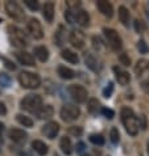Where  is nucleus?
I'll return each mask as SVG.
<instances>
[{
	"label": "nucleus",
	"mask_w": 149,
	"mask_h": 156,
	"mask_svg": "<svg viewBox=\"0 0 149 156\" xmlns=\"http://www.w3.org/2000/svg\"><path fill=\"white\" fill-rule=\"evenodd\" d=\"M141 88H143V90H144V92H145L147 94H149V77L141 81Z\"/></svg>",
	"instance_id": "a19ab883"
},
{
	"label": "nucleus",
	"mask_w": 149,
	"mask_h": 156,
	"mask_svg": "<svg viewBox=\"0 0 149 156\" xmlns=\"http://www.w3.org/2000/svg\"><path fill=\"white\" fill-rule=\"evenodd\" d=\"M42 16L48 23H52L54 19V4L53 3H45L42 8Z\"/></svg>",
	"instance_id": "6ab92c4d"
},
{
	"label": "nucleus",
	"mask_w": 149,
	"mask_h": 156,
	"mask_svg": "<svg viewBox=\"0 0 149 156\" xmlns=\"http://www.w3.org/2000/svg\"><path fill=\"white\" fill-rule=\"evenodd\" d=\"M58 131H59V125L57 122H48L42 127V134L49 139H54Z\"/></svg>",
	"instance_id": "ddd939ff"
},
{
	"label": "nucleus",
	"mask_w": 149,
	"mask_h": 156,
	"mask_svg": "<svg viewBox=\"0 0 149 156\" xmlns=\"http://www.w3.org/2000/svg\"><path fill=\"white\" fill-rule=\"evenodd\" d=\"M59 148L62 150V152L65 155H70V154L73 152V144H71V140H70V138H67V136L61 138V140H59Z\"/></svg>",
	"instance_id": "4be33fe9"
},
{
	"label": "nucleus",
	"mask_w": 149,
	"mask_h": 156,
	"mask_svg": "<svg viewBox=\"0 0 149 156\" xmlns=\"http://www.w3.org/2000/svg\"><path fill=\"white\" fill-rule=\"evenodd\" d=\"M85 63H86L87 68H90V70L94 71V72H98L100 70V66H99L98 59H96L95 55L91 54V53H86L85 54Z\"/></svg>",
	"instance_id": "2eb2a0df"
},
{
	"label": "nucleus",
	"mask_w": 149,
	"mask_h": 156,
	"mask_svg": "<svg viewBox=\"0 0 149 156\" xmlns=\"http://www.w3.org/2000/svg\"><path fill=\"white\" fill-rule=\"evenodd\" d=\"M103 33H104V37H106L108 45L111 46V49L115 50V51H119L123 46V41H121V38H120L119 34H117L116 30H113L111 28H104Z\"/></svg>",
	"instance_id": "0eeeda50"
},
{
	"label": "nucleus",
	"mask_w": 149,
	"mask_h": 156,
	"mask_svg": "<svg viewBox=\"0 0 149 156\" xmlns=\"http://www.w3.org/2000/svg\"><path fill=\"white\" fill-rule=\"evenodd\" d=\"M27 29L29 34L32 36L34 40H41V38L44 37V32H42V27L40 24V21H38L37 19H29L28 24H27Z\"/></svg>",
	"instance_id": "1a4fd4ad"
},
{
	"label": "nucleus",
	"mask_w": 149,
	"mask_h": 156,
	"mask_svg": "<svg viewBox=\"0 0 149 156\" xmlns=\"http://www.w3.org/2000/svg\"><path fill=\"white\" fill-rule=\"evenodd\" d=\"M17 156H32V155H30L29 152H27V151H21V152L17 155Z\"/></svg>",
	"instance_id": "49530a36"
},
{
	"label": "nucleus",
	"mask_w": 149,
	"mask_h": 156,
	"mask_svg": "<svg viewBox=\"0 0 149 156\" xmlns=\"http://www.w3.org/2000/svg\"><path fill=\"white\" fill-rule=\"evenodd\" d=\"M24 3L27 4V7L32 11H37L38 8H40V4H38V2H36V0H24Z\"/></svg>",
	"instance_id": "473e14b6"
},
{
	"label": "nucleus",
	"mask_w": 149,
	"mask_h": 156,
	"mask_svg": "<svg viewBox=\"0 0 149 156\" xmlns=\"http://www.w3.org/2000/svg\"><path fill=\"white\" fill-rule=\"evenodd\" d=\"M32 148L40 156H44V155L48 154V146L41 140H33L32 142Z\"/></svg>",
	"instance_id": "393cba45"
},
{
	"label": "nucleus",
	"mask_w": 149,
	"mask_h": 156,
	"mask_svg": "<svg viewBox=\"0 0 149 156\" xmlns=\"http://www.w3.org/2000/svg\"><path fill=\"white\" fill-rule=\"evenodd\" d=\"M8 37H10V41L15 47L24 49V47L28 46L27 34L17 27H13V25H10V27H8Z\"/></svg>",
	"instance_id": "f03ea898"
},
{
	"label": "nucleus",
	"mask_w": 149,
	"mask_h": 156,
	"mask_svg": "<svg viewBox=\"0 0 149 156\" xmlns=\"http://www.w3.org/2000/svg\"><path fill=\"white\" fill-rule=\"evenodd\" d=\"M129 11L127 9V8L124 5H121L119 7V20H120V23L124 25L125 28H128L129 27Z\"/></svg>",
	"instance_id": "5701e85b"
},
{
	"label": "nucleus",
	"mask_w": 149,
	"mask_h": 156,
	"mask_svg": "<svg viewBox=\"0 0 149 156\" xmlns=\"http://www.w3.org/2000/svg\"><path fill=\"white\" fill-rule=\"evenodd\" d=\"M120 117H121V122L124 125L127 133L132 136L137 135L139 129H140V123H139L137 117H136V114L133 113V110L128 106H124L120 112Z\"/></svg>",
	"instance_id": "f257e3e1"
},
{
	"label": "nucleus",
	"mask_w": 149,
	"mask_h": 156,
	"mask_svg": "<svg viewBox=\"0 0 149 156\" xmlns=\"http://www.w3.org/2000/svg\"><path fill=\"white\" fill-rule=\"evenodd\" d=\"M69 94L73 97V100H75L77 102H85L86 100H87V96H89V93H87V89L85 88V87H82V85H70L69 88Z\"/></svg>",
	"instance_id": "6e6552de"
},
{
	"label": "nucleus",
	"mask_w": 149,
	"mask_h": 156,
	"mask_svg": "<svg viewBox=\"0 0 149 156\" xmlns=\"http://www.w3.org/2000/svg\"><path fill=\"white\" fill-rule=\"evenodd\" d=\"M96 7H98L99 12L103 16L108 17V19H111V17H112V15H113V7H112V4L109 2H107V0H98V2H96Z\"/></svg>",
	"instance_id": "f8f14e48"
},
{
	"label": "nucleus",
	"mask_w": 149,
	"mask_h": 156,
	"mask_svg": "<svg viewBox=\"0 0 149 156\" xmlns=\"http://www.w3.org/2000/svg\"><path fill=\"white\" fill-rule=\"evenodd\" d=\"M75 150H77V152L78 154H82L83 151L86 150V144L83 142H78L77 143V146H75Z\"/></svg>",
	"instance_id": "79ce46f5"
},
{
	"label": "nucleus",
	"mask_w": 149,
	"mask_h": 156,
	"mask_svg": "<svg viewBox=\"0 0 149 156\" xmlns=\"http://www.w3.org/2000/svg\"><path fill=\"white\" fill-rule=\"evenodd\" d=\"M37 118L38 119H49L50 117H53L54 109L52 105H42V108L37 112Z\"/></svg>",
	"instance_id": "a211bd4d"
},
{
	"label": "nucleus",
	"mask_w": 149,
	"mask_h": 156,
	"mask_svg": "<svg viewBox=\"0 0 149 156\" xmlns=\"http://www.w3.org/2000/svg\"><path fill=\"white\" fill-rule=\"evenodd\" d=\"M21 108L30 113H37L42 108V97L40 94H28L20 102Z\"/></svg>",
	"instance_id": "7ed1b4c3"
},
{
	"label": "nucleus",
	"mask_w": 149,
	"mask_h": 156,
	"mask_svg": "<svg viewBox=\"0 0 149 156\" xmlns=\"http://www.w3.org/2000/svg\"><path fill=\"white\" fill-rule=\"evenodd\" d=\"M61 118H62L65 122H73V121L78 119V117L81 114L79 108L73 105V104H65V105L61 108Z\"/></svg>",
	"instance_id": "39448f33"
},
{
	"label": "nucleus",
	"mask_w": 149,
	"mask_h": 156,
	"mask_svg": "<svg viewBox=\"0 0 149 156\" xmlns=\"http://www.w3.org/2000/svg\"><path fill=\"white\" fill-rule=\"evenodd\" d=\"M137 49H139V51L140 53H143V54H145L147 51H148V47H147V43H145V41H139V43H137Z\"/></svg>",
	"instance_id": "58836bf2"
},
{
	"label": "nucleus",
	"mask_w": 149,
	"mask_h": 156,
	"mask_svg": "<svg viewBox=\"0 0 149 156\" xmlns=\"http://www.w3.org/2000/svg\"><path fill=\"white\" fill-rule=\"evenodd\" d=\"M135 27H136V30H137L139 33H143L144 29H145V28H144V25H143V23H141V21H139V20L135 21Z\"/></svg>",
	"instance_id": "37998d69"
},
{
	"label": "nucleus",
	"mask_w": 149,
	"mask_h": 156,
	"mask_svg": "<svg viewBox=\"0 0 149 156\" xmlns=\"http://www.w3.org/2000/svg\"><path fill=\"white\" fill-rule=\"evenodd\" d=\"M6 11L8 16L11 17L12 20H15L16 23H23L25 19V13L19 4L16 2H7L6 3Z\"/></svg>",
	"instance_id": "423d86ee"
},
{
	"label": "nucleus",
	"mask_w": 149,
	"mask_h": 156,
	"mask_svg": "<svg viewBox=\"0 0 149 156\" xmlns=\"http://www.w3.org/2000/svg\"><path fill=\"white\" fill-rule=\"evenodd\" d=\"M147 151H148V156H149V140H148V146H147Z\"/></svg>",
	"instance_id": "09e8293b"
},
{
	"label": "nucleus",
	"mask_w": 149,
	"mask_h": 156,
	"mask_svg": "<svg viewBox=\"0 0 149 156\" xmlns=\"http://www.w3.org/2000/svg\"><path fill=\"white\" fill-rule=\"evenodd\" d=\"M102 113L104 114L107 119H112L113 117H115V112L112 109H108V108H102Z\"/></svg>",
	"instance_id": "c9c22d12"
},
{
	"label": "nucleus",
	"mask_w": 149,
	"mask_h": 156,
	"mask_svg": "<svg viewBox=\"0 0 149 156\" xmlns=\"http://www.w3.org/2000/svg\"><path fill=\"white\" fill-rule=\"evenodd\" d=\"M8 136H10L11 140L16 143V144H23V143H25V140H27L28 134L21 129H11L10 131H8Z\"/></svg>",
	"instance_id": "9b49d317"
},
{
	"label": "nucleus",
	"mask_w": 149,
	"mask_h": 156,
	"mask_svg": "<svg viewBox=\"0 0 149 156\" xmlns=\"http://www.w3.org/2000/svg\"><path fill=\"white\" fill-rule=\"evenodd\" d=\"M119 60H120V63L123 64V66H129L131 64V59L125 53H123V54L119 55Z\"/></svg>",
	"instance_id": "e433bc0d"
},
{
	"label": "nucleus",
	"mask_w": 149,
	"mask_h": 156,
	"mask_svg": "<svg viewBox=\"0 0 149 156\" xmlns=\"http://www.w3.org/2000/svg\"><path fill=\"white\" fill-rule=\"evenodd\" d=\"M93 46L96 50H99L100 47H102V40H100V37H98V36L93 37Z\"/></svg>",
	"instance_id": "ea45409f"
},
{
	"label": "nucleus",
	"mask_w": 149,
	"mask_h": 156,
	"mask_svg": "<svg viewBox=\"0 0 149 156\" xmlns=\"http://www.w3.org/2000/svg\"><path fill=\"white\" fill-rule=\"evenodd\" d=\"M2 21H3V20H2V19H0V23H2Z\"/></svg>",
	"instance_id": "603ef678"
},
{
	"label": "nucleus",
	"mask_w": 149,
	"mask_h": 156,
	"mask_svg": "<svg viewBox=\"0 0 149 156\" xmlns=\"http://www.w3.org/2000/svg\"><path fill=\"white\" fill-rule=\"evenodd\" d=\"M90 142L95 146H103L104 138H103V135H100V134H93V135H90Z\"/></svg>",
	"instance_id": "7c9ffc66"
},
{
	"label": "nucleus",
	"mask_w": 149,
	"mask_h": 156,
	"mask_svg": "<svg viewBox=\"0 0 149 156\" xmlns=\"http://www.w3.org/2000/svg\"><path fill=\"white\" fill-rule=\"evenodd\" d=\"M15 57L24 66H34V57L27 51H17L15 53Z\"/></svg>",
	"instance_id": "4468645a"
},
{
	"label": "nucleus",
	"mask_w": 149,
	"mask_h": 156,
	"mask_svg": "<svg viewBox=\"0 0 149 156\" xmlns=\"http://www.w3.org/2000/svg\"><path fill=\"white\" fill-rule=\"evenodd\" d=\"M109 140H111L113 144H117L120 140V134H119V130L116 127H112L111 131H109Z\"/></svg>",
	"instance_id": "2f4dec72"
},
{
	"label": "nucleus",
	"mask_w": 149,
	"mask_h": 156,
	"mask_svg": "<svg viewBox=\"0 0 149 156\" xmlns=\"http://www.w3.org/2000/svg\"><path fill=\"white\" fill-rule=\"evenodd\" d=\"M82 156H91V155H82Z\"/></svg>",
	"instance_id": "3c124183"
},
{
	"label": "nucleus",
	"mask_w": 149,
	"mask_h": 156,
	"mask_svg": "<svg viewBox=\"0 0 149 156\" xmlns=\"http://www.w3.org/2000/svg\"><path fill=\"white\" fill-rule=\"evenodd\" d=\"M3 131H4V123L0 122V135H3Z\"/></svg>",
	"instance_id": "de8ad7c7"
},
{
	"label": "nucleus",
	"mask_w": 149,
	"mask_h": 156,
	"mask_svg": "<svg viewBox=\"0 0 149 156\" xmlns=\"http://www.w3.org/2000/svg\"><path fill=\"white\" fill-rule=\"evenodd\" d=\"M57 73H58V76L61 79H65V80H70V79H74V77H75V72L66 66H58Z\"/></svg>",
	"instance_id": "f3484780"
},
{
	"label": "nucleus",
	"mask_w": 149,
	"mask_h": 156,
	"mask_svg": "<svg viewBox=\"0 0 149 156\" xmlns=\"http://www.w3.org/2000/svg\"><path fill=\"white\" fill-rule=\"evenodd\" d=\"M34 55L38 58V60H41V62H46L48 59H49V51L45 46H37L34 47Z\"/></svg>",
	"instance_id": "b1692460"
},
{
	"label": "nucleus",
	"mask_w": 149,
	"mask_h": 156,
	"mask_svg": "<svg viewBox=\"0 0 149 156\" xmlns=\"http://www.w3.org/2000/svg\"><path fill=\"white\" fill-rule=\"evenodd\" d=\"M2 59H3V62H4V63H6V66H7V68H10V70H13V71L16 70V66H15V64H13V63H12V62H11V60H8L7 58H2Z\"/></svg>",
	"instance_id": "c03bdc74"
},
{
	"label": "nucleus",
	"mask_w": 149,
	"mask_h": 156,
	"mask_svg": "<svg viewBox=\"0 0 149 156\" xmlns=\"http://www.w3.org/2000/svg\"><path fill=\"white\" fill-rule=\"evenodd\" d=\"M112 90H113V84L112 83H109L106 88H104V90H103V96L106 97V98H108V97H111V94H112Z\"/></svg>",
	"instance_id": "4c0bfd02"
},
{
	"label": "nucleus",
	"mask_w": 149,
	"mask_h": 156,
	"mask_svg": "<svg viewBox=\"0 0 149 156\" xmlns=\"http://www.w3.org/2000/svg\"><path fill=\"white\" fill-rule=\"evenodd\" d=\"M11 77L10 75H7L6 72H0V85L3 87V88H8V87H11Z\"/></svg>",
	"instance_id": "c756f323"
},
{
	"label": "nucleus",
	"mask_w": 149,
	"mask_h": 156,
	"mask_svg": "<svg viewBox=\"0 0 149 156\" xmlns=\"http://www.w3.org/2000/svg\"><path fill=\"white\" fill-rule=\"evenodd\" d=\"M63 40H65V28L62 27V25H59L58 30H57L55 34H54V42H55V45L57 46H62Z\"/></svg>",
	"instance_id": "bb28decb"
},
{
	"label": "nucleus",
	"mask_w": 149,
	"mask_h": 156,
	"mask_svg": "<svg viewBox=\"0 0 149 156\" xmlns=\"http://www.w3.org/2000/svg\"><path fill=\"white\" fill-rule=\"evenodd\" d=\"M113 72H115L116 80H117V83H119L120 85H127V84H129L131 76H129V73L127 72V71L120 70L119 67H113Z\"/></svg>",
	"instance_id": "dca6fc26"
},
{
	"label": "nucleus",
	"mask_w": 149,
	"mask_h": 156,
	"mask_svg": "<svg viewBox=\"0 0 149 156\" xmlns=\"http://www.w3.org/2000/svg\"><path fill=\"white\" fill-rule=\"evenodd\" d=\"M16 118H17V122H19L20 125H23L24 127H32V126H33V121L30 119L29 117H27V115L17 114Z\"/></svg>",
	"instance_id": "c85d7f7f"
},
{
	"label": "nucleus",
	"mask_w": 149,
	"mask_h": 156,
	"mask_svg": "<svg viewBox=\"0 0 149 156\" xmlns=\"http://www.w3.org/2000/svg\"><path fill=\"white\" fill-rule=\"evenodd\" d=\"M4 114H7V108L3 102H0V115H4Z\"/></svg>",
	"instance_id": "a18cd8bd"
},
{
	"label": "nucleus",
	"mask_w": 149,
	"mask_h": 156,
	"mask_svg": "<svg viewBox=\"0 0 149 156\" xmlns=\"http://www.w3.org/2000/svg\"><path fill=\"white\" fill-rule=\"evenodd\" d=\"M75 21L78 24L81 25V27H89V24H90V16L89 13H87L86 11H78L77 13H75Z\"/></svg>",
	"instance_id": "412c9836"
},
{
	"label": "nucleus",
	"mask_w": 149,
	"mask_h": 156,
	"mask_svg": "<svg viewBox=\"0 0 149 156\" xmlns=\"http://www.w3.org/2000/svg\"><path fill=\"white\" fill-rule=\"evenodd\" d=\"M19 81L23 88L27 89H34L37 87H40L41 84V79L37 73L29 72V71H23L19 75Z\"/></svg>",
	"instance_id": "20e7f679"
},
{
	"label": "nucleus",
	"mask_w": 149,
	"mask_h": 156,
	"mask_svg": "<svg viewBox=\"0 0 149 156\" xmlns=\"http://www.w3.org/2000/svg\"><path fill=\"white\" fill-rule=\"evenodd\" d=\"M69 41L74 47L82 49V47L85 46V34H83L81 30L74 29V30H71V33H70V36H69Z\"/></svg>",
	"instance_id": "9d476101"
},
{
	"label": "nucleus",
	"mask_w": 149,
	"mask_h": 156,
	"mask_svg": "<svg viewBox=\"0 0 149 156\" xmlns=\"http://www.w3.org/2000/svg\"><path fill=\"white\" fill-rule=\"evenodd\" d=\"M87 109L91 114H98V112L100 109V104L96 98H91L89 100V104H87Z\"/></svg>",
	"instance_id": "cd10ccee"
},
{
	"label": "nucleus",
	"mask_w": 149,
	"mask_h": 156,
	"mask_svg": "<svg viewBox=\"0 0 149 156\" xmlns=\"http://www.w3.org/2000/svg\"><path fill=\"white\" fill-rule=\"evenodd\" d=\"M65 19H66V21L69 24H74L75 23V13H74L73 11L67 9L66 12H65Z\"/></svg>",
	"instance_id": "f704fd0d"
},
{
	"label": "nucleus",
	"mask_w": 149,
	"mask_h": 156,
	"mask_svg": "<svg viewBox=\"0 0 149 156\" xmlns=\"http://www.w3.org/2000/svg\"><path fill=\"white\" fill-rule=\"evenodd\" d=\"M3 143V135H0V144Z\"/></svg>",
	"instance_id": "8fccbe9b"
},
{
	"label": "nucleus",
	"mask_w": 149,
	"mask_h": 156,
	"mask_svg": "<svg viewBox=\"0 0 149 156\" xmlns=\"http://www.w3.org/2000/svg\"><path fill=\"white\" fill-rule=\"evenodd\" d=\"M61 57H62L65 60H66V62L73 63V64H77L78 62H79V57H78V54L74 53V51L70 50V49L63 50L62 53H61Z\"/></svg>",
	"instance_id": "aec40b11"
},
{
	"label": "nucleus",
	"mask_w": 149,
	"mask_h": 156,
	"mask_svg": "<svg viewBox=\"0 0 149 156\" xmlns=\"http://www.w3.org/2000/svg\"><path fill=\"white\" fill-rule=\"evenodd\" d=\"M69 133L74 136H81L83 134V130L79 126H71V127H69Z\"/></svg>",
	"instance_id": "72a5a7b5"
},
{
	"label": "nucleus",
	"mask_w": 149,
	"mask_h": 156,
	"mask_svg": "<svg viewBox=\"0 0 149 156\" xmlns=\"http://www.w3.org/2000/svg\"><path fill=\"white\" fill-rule=\"evenodd\" d=\"M148 68H149V60H147V59H139L137 63H136V66H135V72L140 76V75H143V73L145 72Z\"/></svg>",
	"instance_id": "a878e982"
}]
</instances>
